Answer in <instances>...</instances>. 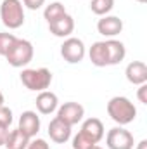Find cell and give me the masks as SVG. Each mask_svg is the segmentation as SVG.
I'll list each match as a JSON object with an SVG mask.
<instances>
[{
  "label": "cell",
  "instance_id": "obj_1",
  "mask_svg": "<svg viewBox=\"0 0 147 149\" xmlns=\"http://www.w3.org/2000/svg\"><path fill=\"white\" fill-rule=\"evenodd\" d=\"M107 114L111 116L112 121H116L119 127H123L135 120L137 108L133 106V102L128 97L116 95V97L109 99V102H107Z\"/></svg>",
  "mask_w": 147,
  "mask_h": 149
},
{
  "label": "cell",
  "instance_id": "obj_2",
  "mask_svg": "<svg viewBox=\"0 0 147 149\" xmlns=\"http://www.w3.org/2000/svg\"><path fill=\"white\" fill-rule=\"evenodd\" d=\"M33 56H35L33 43L30 40H24V38H16L14 43L10 45V49L7 50L5 59L12 68H23V66L31 63Z\"/></svg>",
  "mask_w": 147,
  "mask_h": 149
},
{
  "label": "cell",
  "instance_id": "obj_3",
  "mask_svg": "<svg viewBox=\"0 0 147 149\" xmlns=\"http://www.w3.org/2000/svg\"><path fill=\"white\" fill-rule=\"evenodd\" d=\"M2 23L9 30H17L24 23V7L21 0H3L0 5Z\"/></svg>",
  "mask_w": 147,
  "mask_h": 149
},
{
  "label": "cell",
  "instance_id": "obj_4",
  "mask_svg": "<svg viewBox=\"0 0 147 149\" xmlns=\"http://www.w3.org/2000/svg\"><path fill=\"white\" fill-rule=\"evenodd\" d=\"M21 81L28 90L33 92H43L52 83V73L47 68H37V70H23Z\"/></svg>",
  "mask_w": 147,
  "mask_h": 149
},
{
  "label": "cell",
  "instance_id": "obj_5",
  "mask_svg": "<svg viewBox=\"0 0 147 149\" xmlns=\"http://www.w3.org/2000/svg\"><path fill=\"white\" fill-rule=\"evenodd\" d=\"M61 56L69 64L81 63L85 57V43L76 37H68L61 45Z\"/></svg>",
  "mask_w": 147,
  "mask_h": 149
},
{
  "label": "cell",
  "instance_id": "obj_6",
  "mask_svg": "<svg viewBox=\"0 0 147 149\" xmlns=\"http://www.w3.org/2000/svg\"><path fill=\"white\" fill-rule=\"evenodd\" d=\"M106 144L109 149H133L135 141L132 132L125 130L123 127H114L106 135Z\"/></svg>",
  "mask_w": 147,
  "mask_h": 149
},
{
  "label": "cell",
  "instance_id": "obj_7",
  "mask_svg": "<svg viewBox=\"0 0 147 149\" xmlns=\"http://www.w3.org/2000/svg\"><path fill=\"white\" fill-rule=\"evenodd\" d=\"M57 116L66 121L68 125H76L83 120L85 116V108L80 104V102H74V101H69V102H64L59 109H57Z\"/></svg>",
  "mask_w": 147,
  "mask_h": 149
},
{
  "label": "cell",
  "instance_id": "obj_8",
  "mask_svg": "<svg viewBox=\"0 0 147 149\" xmlns=\"http://www.w3.org/2000/svg\"><path fill=\"white\" fill-rule=\"evenodd\" d=\"M49 137L55 142V144H64L69 141L71 137V125H68L66 121H62L59 116H55L50 123H49Z\"/></svg>",
  "mask_w": 147,
  "mask_h": 149
},
{
  "label": "cell",
  "instance_id": "obj_9",
  "mask_svg": "<svg viewBox=\"0 0 147 149\" xmlns=\"http://www.w3.org/2000/svg\"><path fill=\"white\" fill-rule=\"evenodd\" d=\"M17 128L30 139H33L40 132V116L35 111H24L19 116V125Z\"/></svg>",
  "mask_w": 147,
  "mask_h": 149
},
{
  "label": "cell",
  "instance_id": "obj_10",
  "mask_svg": "<svg viewBox=\"0 0 147 149\" xmlns=\"http://www.w3.org/2000/svg\"><path fill=\"white\" fill-rule=\"evenodd\" d=\"M97 31L107 38H112L123 31V21L118 16H102L97 23Z\"/></svg>",
  "mask_w": 147,
  "mask_h": 149
},
{
  "label": "cell",
  "instance_id": "obj_11",
  "mask_svg": "<svg viewBox=\"0 0 147 149\" xmlns=\"http://www.w3.org/2000/svg\"><path fill=\"white\" fill-rule=\"evenodd\" d=\"M49 30L54 37H69L71 33L74 31V19L69 16V14H64L62 17L49 23Z\"/></svg>",
  "mask_w": 147,
  "mask_h": 149
},
{
  "label": "cell",
  "instance_id": "obj_12",
  "mask_svg": "<svg viewBox=\"0 0 147 149\" xmlns=\"http://www.w3.org/2000/svg\"><path fill=\"white\" fill-rule=\"evenodd\" d=\"M35 104H37V109L42 113V114H50V113H54L57 109L59 99H57V95H55L54 92L43 90V92H38Z\"/></svg>",
  "mask_w": 147,
  "mask_h": 149
},
{
  "label": "cell",
  "instance_id": "obj_13",
  "mask_svg": "<svg viewBox=\"0 0 147 149\" xmlns=\"http://www.w3.org/2000/svg\"><path fill=\"white\" fill-rule=\"evenodd\" d=\"M125 74H126V80L133 85H142V83H147V66L146 63L142 61H133L126 66L125 70Z\"/></svg>",
  "mask_w": 147,
  "mask_h": 149
},
{
  "label": "cell",
  "instance_id": "obj_14",
  "mask_svg": "<svg viewBox=\"0 0 147 149\" xmlns=\"http://www.w3.org/2000/svg\"><path fill=\"white\" fill-rule=\"evenodd\" d=\"M106 49H107V64L109 66L119 64L125 59V56H126L125 43L119 42V40H114V38L106 40Z\"/></svg>",
  "mask_w": 147,
  "mask_h": 149
},
{
  "label": "cell",
  "instance_id": "obj_15",
  "mask_svg": "<svg viewBox=\"0 0 147 149\" xmlns=\"http://www.w3.org/2000/svg\"><path fill=\"white\" fill-rule=\"evenodd\" d=\"M80 132H83L87 137H90L95 144L104 137V134H106V130H104V123L99 120V118H88V120H85L83 121V125H81V130Z\"/></svg>",
  "mask_w": 147,
  "mask_h": 149
},
{
  "label": "cell",
  "instance_id": "obj_16",
  "mask_svg": "<svg viewBox=\"0 0 147 149\" xmlns=\"http://www.w3.org/2000/svg\"><path fill=\"white\" fill-rule=\"evenodd\" d=\"M88 57H90L92 64L97 66V68L109 66V64H107V49H106V42H95V43H92V47H90V50H88Z\"/></svg>",
  "mask_w": 147,
  "mask_h": 149
},
{
  "label": "cell",
  "instance_id": "obj_17",
  "mask_svg": "<svg viewBox=\"0 0 147 149\" xmlns=\"http://www.w3.org/2000/svg\"><path fill=\"white\" fill-rule=\"evenodd\" d=\"M28 144H30V137H26L19 128H16V130H10L7 134L3 148L5 149H26Z\"/></svg>",
  "mask_w": 147,
  "mask_h": 149
},
{
  "label": "cell",
  "instance_id": "obj_18",
  "mask_svg": "<svg viewBox=\"0 0 147 149\" xmlns=\"http://www.w3.org/2000/svg\"><path fill=\"white\" fill-rule=\"evenodd\" d=\"M64 14H68V12H66V7H64L61 2H52V3H49V5L45 7V10H43V17L47 19V23H52V21L62 17Z\"/></svg>",
  "mask_w": 147,
  "mask_h": 149
},
{
  "label": "cell",
  "instance_id": "obj_19",
  "mask_svg": "<svg viewBox=\"0 0 147 149\" xmlns=\"http://www.w3.org/2000/svg\"><path fill=\"white\" fill-rule=\"evenodd\" d=\"M114 7V0H92L90 9L97 16H107Z\"/></svg>",
  "mask_w": 147,
  "mask_h": 149
},
{
  "label": "cell",
  "instance_id": "obj_20",
  "mask_svg": "<svg viewBox=\"0 0 147 149\" xmlns=\"http://www.w3.org/2000/svg\"><path fill=\"white\" fill-rule=\"evenodd\" d=\"M94 146L95 142L90 137H87L83 132H78L73 137V149H92Z\"/></svg>",
  "mask_w": 147,
  "mask_h": 149
},
{
  "label": "cell",
  "instance_id": "obj_21",
  "mask_svg": "<svg viewBox=\"0 0 147 149\" xmlns=\"http://www.w3.org/2000/svg\"><path fill=\"white\" fill-rule=\"evenodd\" d=\"M14 40H16V37L12 33H0V56L5 57V54L10 49V45L14 43Z\"/></svg>",
  "mask_w": 147,
  "mask_h": 149
},
{
  "label": "cell",
  "instance_id": "obj_22",
  "mask_svg": "<svg viewBox=\"0 0 147 149\" xmlns=\"http://www.w3.org/2000/svg\"><path fill=\"white\" fill-rule=\"evenodd\" d=\"M12 123V111L7 106H0V127H10Z\"/></svg>",
  "mask_w": 147,
  "mask_h": 149
},
{
  "label": "cell",
  "instance_id": "obj_23",
  "mask_svg": "<svg viewBox=\"0 0 147 149\" xmlns=\"http://www.w3.org/2000/svg\"><path fill=\"white\" fill-rule=\"evenodd\" d=\"M26 149H50V148H49V144L43 139H35V141H30Z\"/></svg>",
  "mask_w": 147,
  "mask_h": 149
},
{
  "label": "cell",
  "instance_id": "obj_24",
  "mask_svg": "<svg viewBox=\"0 0 147 149\" xmlns=\"http://www.w3.org/2000/svg\"><path fill=\"white\" fill-rule=\"evenodd\" d=\"M137 97L142 104H147V83L139 85V90H137Z\"/></svg>",
  "mask_w": 147,
  "mask_h": 149
},
{
  "label": "cell",
  "instance_id": "obj_25",
  "mask_svg": "<svg viewBox=\"0 0 147 149\" xmlns=\"http://www.w3.org/2000/svg\"><path fill=\"white\" fill-rule=\"evenodd\" d=\"M23 3H24L28 9H31V10H37V9H40V7L45 3V0H23Z\"/></svg>",
  "mask_w": 147,
  "mask_h": 149
},
{
  "label": "cell",
  "instance_id": "obj_26",
  "mask_svg": "<svg viewBox=\"0 0 147 149\" xmlns=\"http://www.w3.org/2000/svg\"><path fill=\"white\" fill-rule=\"evenodd\" d=\"M7 134H9V128H7V127H0V148H2L3 144H5Z\"/></svg>",
  "mask_w": 147,
  "mask_h": 149
},
{
  "label": "cell",
  "instance_id": "obj_27",
  "mask_svg": "<svg viewBox=\"0 0 147 149\" xmlns=\"http://www.w3.org/2000/svg\"><path fill=\"white\" fill-rule=\"evenodd\" d=\"M135 149H147V141L144 139V141H140L139 144H137V148Z\"/></svg>",
  "mask_w": 147,
  "mask_h": 149
},
{
  "label": "cell",
  "instance_id": "obj_28",
  "mask_svg": "<svg viewBox=\"0 0 147 149\" xmlns=\"http://www.w3.org/2000/svg\"><path fill=\"white\" fill-rule=\"evenodd\" d=\"M0 106H3V94L0 92Z\"/></svg>",
  "mask_w": 147,
  "mask_h": 149
},
{
  "label": "cell",
  "instance_id": "obj_29",
  "mask_svg": "<svg viewBox=\"0 0 147 149\" xmlns=\"http://www.w3.org/2000/svg\"><path fill=\"white\" fill-rule=\"evenodd\" d=\"M92 149H102V148H101V146H97V144H95V146H94V148H92Z\"/></svg>",
  "mask_w": 147,
  "mask_h": 149
},
{
  "label": "cell",
  "instance_id": "obj_30",
  "mask_svg": "<svg viewBox=\"0 0 147 149\" xmlns=\"http://www.w3.org/2000/svg\"><path fill=\"white\" fill-rule=\"evenodd\" d=\"M137 2H139V3H146L147 0H137Z\"/></svg>",
  "mask_w": 147,
  "mask_h": 149
},
{
  "label": "cell",
  "instance_id": "obj_31",
  "mask_svg": "<svg viewBox=\"0 0 147 149\" xmlns=\"http://www.w3.org/2000/svg\"><path fill=\"white\" fill-rule=\"evenodd\" d=\"M0 149H5V148H0Z\"/></svg>",
  "mask_w": 147,
  "mask_h": 149
}]
</instances>
